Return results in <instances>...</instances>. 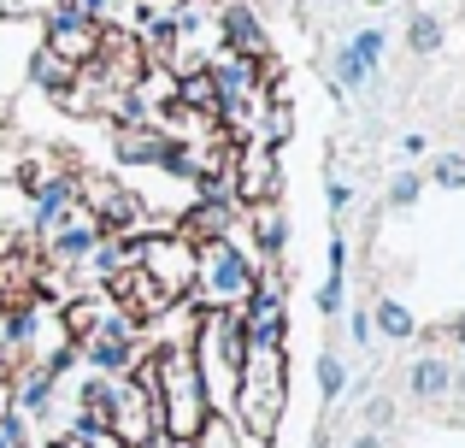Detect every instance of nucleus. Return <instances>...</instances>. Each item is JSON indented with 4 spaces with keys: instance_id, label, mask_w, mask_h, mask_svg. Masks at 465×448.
Here are the masks:
<instances>
[{
    "instance_id": "18",
    "label": "nucleus",
    "mask_w": 465,
    "mask_h": 448,
    "mask_svg": "<svg viewBox=\"0 0 465 448\" xmlns=\"http://www.w3.org/2000/svg\"><path fill=\"white\" fill-rule=\"evenodd\" d=\"M77 448H130L118 431H106V425H94V419H77V437H71Z\"/></svg>"
},
{
    "instance_id": "23",
    "label": "nucleus",
    "mask_w": 465,
    "mask_h": 448,
    "mask_svg": "<svg viewBox=\"0 0 465 448\" xmlns=\"http://www.w3.org/2000/svg\"><path fill=\"white\" fill-rule=\"evenodd\" d=\"M318 390H324V402H336V395H341V360L336 354L318 360Z\"/></svg>"
},
{
    "instance_id": "22",
    "label": "nucleus",
    "mask_w": 465,
    "mask_h": 448,
    "mask_svg": "<svg viewBox=\"0 0 465 448\" xmlns=\"http://www.w3.org/2000/svg\"><path fill=\"white\" fill-rule=\"evenodd\" d=\"M348 54L365 59V65H377V54H383V30H360V35L348 42Z\"/></svg>"
},
{
    "instance_id": "10",
    "label": "nucleus",
    "mask_w": 465,
    "mask_h": 448,
    "mask_svg": "<svg viewBox=\"0 0 465 448\" xmlns=\"http://www.w3.org/2000/svg\"><path fill=\"white\" fill-rule=\"evenodd\" d=\"M101 236H106V230L94 224L89 213H71V219L54 230L47 254H54V260H65V265H77V260H89V254H101Z\"/></svg>"
},
{
    "instance_id": "9",
    "label": "nucleus",
    "mask_w": 465,
    "mask_h": 448,
    "mask_svg": "<svg viewBox=\"0 0 465 448\" xmlns=\"http://www.w3.org/2000/svg\"><path fill=\"white\" fill-rule=\"evenodd\" d=\"M71 213H77V184H71V177H47L30 195V224L24 230H59Z\"/></svg>"
},
{
    "instance_id": "25",
    "label": "nucleus",
    "mask_w": 465,
    "mask_h": 448,
    "mask_svg": "<svg viewBox=\"0 0 465 448\" xmlns=\"http://www.w3.org/2000/svg\"><path fill=\"white\" fill-rule=\"evenodd\" d=\"M283 236H289V224L272 219V213H260V242H265V248H283Z\"/></svg>"
},
{
    "instance_id": "24",
    "label": "nucleus",
    "mask_w": 465,
    "mask_h": 448,
    "mask_svg": "<svg viewBox=\"0 0 465 448\" xmlns=\"http://www.w3.org/2000/svg\"><path fill=\"white\" fill-rule=\"evenodd\" d=\"M436 184H442V189H465V160H460V154L436 160Z\"/></svg>"
},
{
    "instance_id": "7",
    "label": "nucleus",
    "mask_w": 465,
    "mask_h": 448,
    "mask_svg": "<svg viewBox=\"0 0 465 448\" xmlns=\"http://www.w3.org/2000/svg\"><path fill=\"white\" fill-rule=\"evenodd\" d=\"M77 184V195H83V213H89L101 230H113V224H130L136 219V201L124 195V189L113 184V177H101V172H83V177H71Z\"/></svg>"
},
{
    "instance_id": "29",
    "label": "nucleus",
    "mask_w": 465,
    "mask_h": 448,
    "mask_svg": "<svg viewBox=\"0 0 465 448\" xmlns=\"http://www.w3.org/2000/svg\"><path fill=\"white\" fill-rule=\"evenodd\" d=\"M389 413H395L389 402H371V407H365V419H371V425H389Z\"/></svg>"
},
{
    "instance_id": "6",
    "label": "nucleus",
    "mask_w": 465,
    "mask_h": 448,
    "mask_svg": "<svg viewBox=\"0 0 465 448\" xmlns=\"http://www.w3.org/2000/svg\"><path fill=\"white\" fill-rule=\"evenodd\" d=\"M42 54H47V59H59V65H71V71H83L94 54H101V30H94V24H83L77 12L59 0V12L47 18V42H42Z\"/></svg>"
},
{
    "instance_id": "19",
    "label": "nucleus",
    "mask_w": 465,
    "mask_h": 448,
    "mask_svg": "<svg viewBox=\"0 0 465 448\" xmlns=\"http://www.w3.org/2000/svg\"><path fill=\"white\" fill-rule=\"evenodd\" d=\"M189 448H236V431H230L224 419L213 413V419H206V425H201V431L189 437Z\"/></svg>"
},
{
    "instance_id": "11",
    "label": "nucleus",
    "mask_w": 465,
    "mask_h": 448,
    "mask_svg": "<svg viewBox=\"0 0 465 448\" xmlns=\"http://www.w3.org/2000/svg\"><path fill=\"white\" fill-rule=\"evenodd\" d=\"M224 42L236 59H248V65H265V35L260 24H253L248 6H224Z\"/></svg>"
},
{
    "instance_id": "31",
    "label": "nucleus",
    "mask_w": 465,
    "mask_h": 448,
    "mask_svg": "<svg viewBox=\"0 0 465 448\" xmlns=\"http://www.w3.org/2000/svg\"><path fill=\"white\" fill-rule=\"evenodd\" d=\"M454 336H460V343H465V319H454Z\"/></svg>"
},
{
    "instance_id": "5",
    "label": "nucleus",
    "mask_w": 465,
    "mask_h": 448,
    "mask_svg": "<svg viewBox=\"0 0 465 448\" xmlns=\"http://www.w3.org/2000/svg\"><path fill=\"white\" fill-rule=\"evenodd\" d=\"M136 265L165 289L171 301H183L194 289V242L189 236H148V242H136Z\"/></svg>"
},
{
    "instance_id": "8",
    "label": "nucleus",
    "mask_w": 465,
    "mask_h": 448,
    "mask_svg": "<svg viewBox=\"0 0 465 448\" xmlns=\"http://www.w3.org/2000/svg\"><path fill=\"white\" fill-rule=\"evenodd\" d=\"M118 160H124V165H165V172H177V142H171L165 130H153V124H124V130H118Z\"/></svg>"
},
{
    "instance_id": "12",
    "label": "nucleus",
    "mask_w": 465,
    "mask_h": 448,
    "mask_svg": "<svg viewBox=\"0 0 465 448\" xmlns=\"http://www.w3.org/2000/svg\"><path fill=\"white\" fill-rule=\"evenodd\" d=\"M177 106L194 118H218V83L213 71H183L177 77Z\"/></svg>"
},
{
    "instance_id": "16",
    "label": "nucleus",
    "mask_w": 465,
    "mask_h": 448,
    "mask_svg": "<svg viewBox=\"0 0 465 448\" xmlns=\"http://www.w3.org/2000/svg\"><path fill=\"white\" fill-rule=\"evenodd\" d=\"M407 47H412V54H436V47H442V18H436V12H412Z\"/></svg>"
},
{
    "instance_id": "13",
    "label": "nucleus",
    "mask_w": 465,
    "mask_h": 448,
    "mask_svg": "<svg viewBox=\"0 0 465 448\" xmlns=\"http://www.w3.org/2000/svg\"><path fill=\"white\" fill-rule=\"evenodd\" d=\"M0 295L6 301L35 295V254L30 248H6L0 254Z\"/></svg>"
},
{
    "instance_id": "30",
    "label": "nucleus",
    "mask_w": 465,
    "mask_h": 448,
    "mask_svg": "<svg viewBox=\"0 0 465 448\" xmlns=\"http://www.w3.org/2000/svg\"><path fill=\"white\" fill-rule=\"evenodd\" d=\"M348 448H383V437H371V431H365V437H353Z\"/></svg>"
},
{
    "instance_id": "1",
    "label": "nucleus",
    "mask_w": 465,
    "mask_h": 448,
    "mask_svg": "<svg viewBox=\"0 0 465 448\" xmlns=\"http://www.w3.org/2000/svg\"><path fill=\"white\" fill-rule=\"evenodd\" d=\"M153 402H159V431H165L171 443H189L194 431L213 419V402H206V390H201V372H194L189 348H159Z\"/></svg>"
},
{
    "instance_id": "21",
    "label": "nucleus",
    "mask_w": 465,
    "mask_h": 448,
    "mask_svg": "<svg viewBox=\"0 0 465 448\" xmlns=\"http://www.w3.org/2000/svg\"><path fill=\"white\" fill-rule=\"evenodd\" d=\"M377 324H383L389 336H412V313L401 307V301H377Z\"/></svg>"
},
{
    "instance_id": "33",
    "label": "nucleus",
    "mask_w": 465,
    "mask_h": 448,
    "mask_svg": "<svg viewBox=\"0 0 465 448\" xmlns=\"http://www.w3.org/2000/svg\"><path fill=\"white\" fill-rule=\"evenodd\" d=\"M54 448H77V443H54Z\"/></svg>"
},
{
    "instance_id": "17",
    "label": "nucleus",
    "mask_w": 465,
    "mask_h": 448,
    "mask_svg": "<svg viewBox=\"0 0 465 448\" xmlns=\"http://www.w3.org/2000/svg\"><path fill=\"white\" fill-rule=\"evenodd\" d=\"M71 77H77V71L71 65H59V59H47V54H35V83H42L47 95H59V101H65V89H71Z\"/></svg>"
},
{
    "instance_id": "32",
    "label": "nucleus",
    "mask_w": 465,
    "mask_h": 448,
    "mask_svg": "<svg viewBox=\"0 0 465 448\" xmlns=\"http://www.w3.org/2000/svg\"><path fill=\"white\" fill-rule=\"evenodd\" d=\"M454 383H460V395H465V372H460V378H454Z\"/></svg>"
},
{
    "instance_id": "28",
    "label": "nucleus",
    "mask_w": 465,
    "mask_h": 448,
    "mask_svg": "<svg viewBox=\"0 0 465 448\" xmlns=\"http://www.w3.org/2000/svg\"><path fill=\"white\" fill-rule=\"evenodd\" d=\"M318 307H324V313H341V277H330V284L318 289Z\"/></svg>"
},
{
    "instance_id": "26",
    "label": "nucleus",
    "mask_w": 465,
    "mask_h": 448,
    "mask_svg": "<svg viewBox=\"0 0 465 448\" xmlns=\"http://www.w3.org/2000/svg\"><path fill=\"white\" fill-rule=\"evenodd\" d=\"M18 172H24V154L12 148V142H0V184H12Z\"/></svg>"
},
{
    "instance_id": "3",
    "label": "nucleus",
    "mask_w": 465,
    "mask_h": 448,
    "mask_svg": "<svg viewBox=\"0 0 465 448\" xmlns=\"http://www.w3.org/2000/svg\"><path fill=\"white\" fill-rule=\"evenodd\" d=\"M253 284H260V277H253V265L242 260V254L230 248L224 236L194 242V289L213 301L206 313H236L242 301H248V289H253Z\"/></svg>"
},
{
    "instance_id": "27",
    "label": "nucleus",
    "mask_w": 465,
    "mask_h": 448,
    "mask_svg": "<svg viewBox=\"0 0 465 448\" xmlns=\"http://www.w3.org/2000/svg\"><path fill=\"white\" fill-rule=\"evenodd\" d=\"M389 201H395V207H412V201H419V177H395V189H389Z\"/></svg>"
},
{
    "instance_id": "2",
    "label": "nucleus",
    "mask_w": 465,
    "mask_h": 448,
    "mask_svg": "<svg viewBox=\"0 0 465 448\" xmlns=\"http://www.w3.org/2000/svg\"><path fill=\"white\" fill-rule=\"evenodd\" d=\"M236 419L248 437L272 443L277 419H283V402H289V366H283V348H248V360L236 366Z\"/></svg>"
},
{
    "instance_id": "4",
    "label": "nucleus",
    "mask_w": 465,
    "mask_h": 448,
    "mask_svg": "<svg viewBox=\"0 0 465 448\" xmlns=\"http://www.w3.org/2000/svg\"><path fill=\"white\" fill-rule=\"evenodd\" d=\"M65 319H71V331L89 343L94 366H106V372L130 366V354H136V319H124L118 307H94V301H77Z\"/></svg>"
},
{
    "instance_id": "14",
    "label": "nucleus",
    "mask_w": 465,
    "mask_h": 448,
    "mask_svg": "<svg viewBox=\"0 0 465 448\" xmlns=\"http://www.w3.org/2000/svg\"><path fill=\"white\" fill-rule=\"evenodd\" d=\"M71 12H77L83 24H94V30H101V24H118V18H130V12L142 6V0H65Z\"/></svg>"
},
{
    "instance_id": "15",
    "label": "nucleus",
    "mask_w": 465,
    "mask_h": 448,
    "mask_svg": "<svg viewBox=\"0 0 465 448\" xmlns=\"http://www.w3.org/2000/svg\"><path fill=\"white\" fill-rule=\"evenodd\" d=\"M448 383H454V372H448L442 360H419V366H412V395H424V402L448 395Z\"/></svg>"
},
{
    "instance_id": "20",
    "label": "nucleus",
    "mask_w": 465,
    "mask_h": 448,
    "mask_svg": "<svg viewBox=\"0 0 465 448\" xmlns=\"http://www.w3.org/2000/svg\"><path fill=\"white\" fill-rule=\"evenodd\" d=\"M47 395H54V372H30V378H24V390H18V402L42 413V407H47Z\"/></svg>"
}]
</instances>
